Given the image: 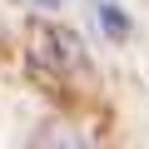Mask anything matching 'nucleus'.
Instances as JSON below:
<instances>
[{
	"mask_svg": "<svg viewBox=\"0 0 149 149\" xmlns=\"http://www.w3.org/2000/svg\"><path fill=\"white\" fill-rule=\"evenodd\" d=\"M90 60H85V45H80V35L74 30H65V25H45V20H35L30 25V70L40 74V80H65V74H74V70H85Z\"/></svg>",
	"mask_w": 149,
	"mask_h": 149,
	"instance_id": "nucleus-1",
	"label": "nucleus"
},
{
	"mask_svg": "<svg viewBox=\"0 0 149 149\" xmlns=\"http://www.w3.org/2000/svg\"><path fill=\"white\" fill-rule=\"evenodd\" d=\"M40 5H65V0H40Z\"/></svg>",
	"mask_w": 149,
	"mask_h": 149,
	"instance_id": "nucleus-3",
	"label": "nucleus"
},
{
	"mask_svg": "<svg viewBox=\"0 0 149 149\" xmlns=\"http://www.w3.org/2000/svg\"><path fill=\"white\" fill-rule=\"evenodd\" d=\"M100 30H104L109 40H124V35H129V20H124V10H119V5H100Z\"/></svg>",
	"mask_w": 149,
	"mask_h": 149,
	"instance_id": "nucleus-2",
	"label": "nucleus"
}]
</instances>
